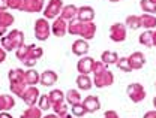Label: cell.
Masks as SVG:
<instances>
[{
    "label": "cell",
    "mask_w": 156,
    "mask_h": 118,
    "mask_svg": "<svg viewBox=\"0 0 156 118\" xmlns=\"http://www.w3.org/2000/svg\"><path fill=\"white\" fill-rule=\"evenodd\" d=\"M48 96H50V100H51L53 106H54V105H58V103H63V102L66 100V94H65L62 90H53Z\"/></svg>",
    "instance_id": "28"
},
{
    "label": "cell",
    "mask_w": 156,
    "mask_h": 118,
    "mask_svg": "<svg viewBox=\"0 0 156 118\" xmlns=\"http://www.w3.org/2000/svg\"><path fill=\"white\" fill-rule=\"evenodd\" d=\"M126 94H128V97L131 99L134 103H140V102H143L146 99V90H144V87L141 84L132 82V84L128 85Z\"/></svg>",
    "instance_id": "5"
},
{
    "label": "cell",
    "mask_w": 156,
    "mask_h": 118,
    "mask_svg": "<svg viewBox=\"0 0 156 118\" xmlns=\"http://www.w3.org/2000/svg\"><path fill=\"white\" fill-rule=\"evenodd\" d=\"M119 56H117L114 51H104L102 56H101V61L105 64V66H110V64H116Z\"/></svg>",
    "instance_id": "23"
},
{
    "label": "cell",
    "mask_w": 156,
    "mask_h": 118,
    "mask_svg": "<svg viewBox=\"0 0 156 118\" xmlns=\"http://www.w3.org/2000/svg\"><path fill=\"white\" fill-rule=\"evenodd\" d=\"M6 60V49L3 46H0V63H3Z\"/></svg>",
    "instance_id": "37"
},
{
    "label": "cell",
    "mask_w": 156,
    "mask_h": 118,
    "mask_svg": "<svg viewBox=\"0 0 156 118\" xmlns=\"http://www.w3.org/2000/svg\"><path fill=\"white\" fill-rule=\"evenodd\" d=\"M39 97H41V93L35 85H29L24 90V93L21 94V99L24 100V103L27 106H36V102L39 100Z\"/></svg>",
    "instance_id": "8"
},
{
    "label": "cell",
    "mask_w": 156,
    "mask_h": 118,
    "mask_svg": "<svg viewBox=\"0 0 156 118\" xmlns=\"http://www.w3.org/2000/svg\"><path fill=\"white\" fill-rule=\"evenodd\" d=\"M95 18V9L92 6H81L78 8L77 20L81 22H92Z\"/></svg>",
    "instance_id": "12"
},
{
    "label": "cell",
    "mask_w": 156,
    "mask_h": 118,
    "mask_svg": "<svg viewBox=\"0 0 156 118\" xmlns=\"http://www.w3.org/2000/svg\"><path fill=\"white\" fill-rule=\"evenodd\" d=\"M86 114H89V112H87V109L84 108L83 102H81V103H78V105H74V106H72V115H74V117L80 118V117H84Z\"/></svg>",
    "instance_id": "33"
},
{
    "label": "cell",
    "mask_w": 156,
    "mask_h": 118,
    "mask_svg": "<svg viewBox=\"0 0 156 118\" xmlns=\"http://www.w3.org/2000/svg\"><path fill=\"white\" fill-rule=\"evenodd\" d=\"M42 118H60L57 114H48V115H44Z\"/></svg>",
    "instance_id": "41"
},
{
    "label": "cell",
    "mask_w": 156,
    "mask_h": 118,
    "mask_svg": "<svg viewBox=\"0 0 156 118\" xmlns=\"http://www.w3.org/2000/svg\"><path fill=\"white\" fill-rule=\"evenodd\" d=\"M66 102H68L71 106H74V105L81 103V102H83V97H81V94H80L78 90H72V88H71V90L66 93Z\"/></svg>",
    "instance_id": "25"
},
{
    "label": "cell",
    "mask_w": 156,
    "mask_h": 118,
    "mask_svg": "<svg viewBox=\"0 0 156 118\" xmlns=\"http://www.w3.org/2000/svg\"><path fill=\"white\" fill-rule=\"evenodd\" d=\"M72 52L78 57H84L89 52V42L86 39H77L72 43Z\"/></svg>",
    "instance_id": "14"
},
{
    "label": "cell",
    "mask_w": 156,
    "mask_h": 118,
    "mask_svg": "<svg viewBox=\"0 0 156 118\" xmlns=\"http://www.w3.org/2000/svg\"><path fill=\"white\" fill-rule=\"evenodd\" d=\"M155 85H156V82H155Z\"/></svg>",
    "instance_id": "48"
},
{
    "label": "cell",
    "mask_w": 156,
    "mask_h": 118,
    "mask_svg": "<svg viewBox=\"0 0 156 118\" xmlns=\"http://www.w3.org/2000/svg\"><path fill=\"white\" fill-rule=\"evenodd\" d=\"M140 8L143 9L144 14H156V5L150 0H140Z\"/></svg>",
    "instance_id": "30"
},
{
    "label": "cell",
    "mask_w": 156,
    "mask_h": 118,
    "mask_svg": "<svg viewBox=\"0 0 156 118\" xmlns=\"http://www.w3.org/2000/svg\"><path fill=\"white\" fill-rule=\"evenodd\" d=\"M51 35V25L47 18H39L35 22V36L38 40H47Z\"/></svg>",
    "instance_id": "6"
},
{
    "label": "cell",
    "mask_w": 156,
    "mask_h": 118,
    "mask_svg": "<svg viewBox=\"0 0 156 118\" xmlns=\"http://www.w3.org/2000/svg\"><path fill=\"white\" fill-rule=\"evenodd\" d=\"M93 64H95V60L92 59V57L84 56V57H81V60H78L77 69H78L80 73H83V75H89V73L93 70Z\"/></svg>",
    "instance_id": "13"
},
{
    "label": "cell",
    "mask_w": 156,
    "mask_h": 118,
    "mask_svg": "<svg viewBox=\"0 0 156 118\" xmlns=\"http://www.w3.org/2000/svg\"><path fill=\"white\" fill-rule=\"evenodd\" d=\"M110 2H113V3H116V2H120V0H110Z\"/></svg>",
    "instance_id": "46"
},
{
    "label": "cell",
    "mask_w": 156,
    "mask_h": 118,
    "mask_svg": "<svg viewBox=\"0 0 156 118\" xmlns=\"http://www.w3.org/2000/svg\"><path fill=\"white\" fill-rule=\"evenodd\" d=\"M138 40H140L141 45H144V46H147V48H152V46H153V32H152V30L143 32V33L140 35Z\"/></svg>",
    "instance_id": "24"
},
{
    "label": "cell",
    "mask_w": 156,
    "mask_h": 118,
    "mask_svg": "<svg viewBox=\"0 0 156 118\" xmlns=\"http://www.w3.org/2000/svg\"><path fill=\"white\" fill-rule=\"evenodd\" d=\"M0 118H14L8 111H5V112H0Z\"/></svg>",
    "instance_id": "40"
},
{
    "label": "cell",
    "mask_w": 156,
    "mask_h": 118,
    "mask_svg": "<svg viewBox=\"0 0 156 118\" xmlns=\"http://www.w3.org/2000/svg\"><path fill=\"white\" fill-rule=\"evenodd\" d=\"M20 118H42V109L41 108H36V106H29Z\"/></svg>",
    "instance_id": "26"
},
{
    "label": "cell",
    "mask_w": 156,
    "mask_h": 118,
    "mask_svg": "<svg viewBox=\"0 0 156 118\" xmlns=\"http://www.w3.org/2000/svg\"><path fill=\"white\" fill-rule=\"evenodd\" d=\"M53 111H54V114H57L58 117L62 118L63 115H66V114H68V106H66V103L63 102V103L54 105V106H53Z\"/></svg>",
    "instance_id": "34"
},
{
    "label": "cell",
    "mask_w": 156,
    "mask_h": 118,
    "mask_svg": "<svg viewBox=\"0 0 156 118\" xmlns=\"http://www.w3.org/2000/svg\"><path fill=\"white\" fill-rule=\"evenodd\" d=\"M62 118H77V117H74L72 114H69V112H68L66 115H63V117H62Z\"/></svg>",
    "instance_id": "43"
},
{
    "label": "cell",
    "mask_w": 156,
    "mask_h": 118,
    "mask_svg": "<svg viewBox=\"0 0 156 118\" xmlns=\"http://www.w3.org/2000/svg\"><path fill=\"white\" fill-rule=\"evenodd\" d=\"M14 21H15V18L12 14H9L6 11H0V27L8 29L11 24H14Z\"/></svg>",
    "instance_id": "27"
},
{
    "label": "cell",
    "mask_w": 156,
    "mask_h": 118,
    "mask_svg": "<svg viewBox=\"0 0 156 118\" xmlns=\"http://www.w3.org/2000/svg\"><path fill=\"white\" fill-rule=\"evenodd\" d=\"M51 32L54 33V36L63 38L68 33V21L63 20L62 17H57L53 22V25H51Z\"/></svg>",
    "instance_id": "11"
},
{
    "label": "cell",
    "mask_w": 156,
    "mask_h": 118,
    "mask_svg": "<svg viewBox=\"0 0 156 118\" xmlns=\"http://www.w3.org/2000/svg\"><path fill=\"white\" fill-rule=\"evenodd\" d=\"M63 0H48V5L44 9V18L47 20H56L57 15L63 9Z\"/></svg>",
    "instance_id": "7"
},
{
    "label": "cell",
    "mask_w": 156,
    "mask_h": 118,
    "mask_svg": "<svg viewBox=\"0 0 156 118\" xmlns=\"http://www.w3.org/2000/svg\"><path fill=\"white\" fill-rule=\"evenodd\" d=\"M110 39L113 42H123L126 39V27L125 24H120V22H114L111 27H110Z\"/></svg>",
    "instance_id": "9"
},
{
    "label": "cell",
    "mask_w": 156,
    "mask_h": 118,
    "mask_svg": "<svg viewBox=\"0 0 156 118\" xmlns=\"http://www.w3.org/2000/svg\"><path fill=\"white\" fill-rule=\"evenodd\" d=\"M24 79H26V84L27 85H36L38 82H41V75H39L36 70L29 69L27 72H24Z\"/></svg>",
    "instance_id": "22"
},
{
    "label": "cell",
    "mask_w": 156,
    "mask_h": 118,
    "mask_svg": "<svg viewBox=\"0 0 156 118\" xmlns=\"http://www.w3.org/2000/svg\"><path fill=\"white\" fill-rule=\"evenodd\" d=\"M150 2H152V3H155V5H156V0H150Z\"/></svg>",
    "instance_id": "47"
},
{
    "label": "cell",
    "mask_w": 156,
    "mask_h": 118,
    "mask_svg": "<svg viewBox=\"0 0 156 118\" xmlns=\"http://www.w3.org/2000/svg\"><path fill=\"white\" fill-rule=\"evenodd\" d=\"M153 46H156V32H153Z\"/></svg>",
    "instance_id": "44"
},
{
    "label": "cell",
    "mask_w": 156,
    "mask_h": 118,
    "mask_svg": "<svg viewBox=\"0 0 156 118\" xmlns=\"http://www.w3.org/2000/svg\"><path fill=\"white\" fill-rule=\"evenodd\" d=\"M38 106L42 109V111H48L53 108V103L50 100V96L48 94H41V97L38 100Z\"/></svg>",
    "instance_id": "31"
},
{
    "label": "cell",
    "mask_w": 156,
    "mask_h": 118,
    "mask_svg": "<svg viewBox=\"0 0 156 118\" xmlns=\"http://www.w3.org/2000/svg\"><path fill=\"white\" fill-rule=\"evenodd\" d=\"M42 9H44V0H23L20 11L33 14V12H41Z\"/></svg>",
    "instance_id": "10"
},
{
    "label": "cell",
    "mask_w": 156,
    "mask_h": 118,
    "mask_svg": "<svg viewBox=\"0 0 156 118\" xmlns=\"http://www.w3.org/2000/svg\"><path fill=\"white\" fill-rule=\"evenodd\" d=\"M102 118H120V117H119V114H117L116 111H111L110 109V111H105L104 112V117Z\"/></svg>",
    "instance_id": "36"
},
{
    "label": "cell",
    "mask_w": 156,
    "mask_h": 118,
    "mask_svg": "<svg viewBox=\"0 0 156 118\" xmlns=\"http://www.w3.org/2000/svg\"><path fill=\"white\" fill-rule=\"evenodd\" d=\"M83 105H84V108L87 109L89 114H93V112L101 109V100L98 99V96H87L83 100Z\"/></svg>",
    "instance_id": "15"
},
{
    "label": "cell",
    "mask_w": 156,
    "mask_h": 118,
    "mask_svg": "<svg viewBox=\"0 0 156 118\" xmlns=\"http://www.w3.org/2000/svg\"><path fill=\"white\" fill-rule=\"evenodd\" d=\"M77 85L80 90H83V91H89L92 87H93V81L90 79L89 75H83V73H80V76L77 78Z\"/></svg>",
    "instance_id": "20"
},
{
    "label": "cell",
    "mask_w": 156,
    "mask_h": 118,
    "mask_svg": "<svg viewBox=\"0 0 156 118\" xmlns=\"http://www.w3.org/2000/svg\"><path fill=\"white\" fill-rule=\"evenodd\" d=\"M23 0H8V8L9 9H21Z\"/></svg>",
    "instance_id": "35"
},
{
    "label": "cell",
    "mask_w": 156,
    "mask_h": 118,
    "mask_svg": "<svg viewBox=\"0 0 156 118\" xmlns=\"http://www.w3.org/2000/svg\"><path fill=\"white\" fill-rule=\"evenodd\" d=\"M114 82V75L107 69L104 67L102 70H99L95 73V78H93V85H96L98 88H104V87H110L113 85Z\"/></svg>",
    "instance_id": "4"
},
{
    "label": "cell",
    "mask_w": 156,
    "mask_h": 118,
    "mask_svg": "<svg viewBox=\"0 0 156 118\" xmlns=\"http://www.w3.org/2000/svg\"><path fill=\"white\" fill-rule=\"evenodd\" d=\"M9 82H11V91L15 94V96H20L21 97V94L24 93V90L29 87L27 84H26V79H24V70H21V69H12V70H9Z\"/></svg>",
    "instance_id": "2"
},
{
    "label": "cell",
    "mask_w": 156,
    "mask_h": 118,
    "mask_svg": "<svg viewBox=\"0 0 156 118\" xmlns=\"http://www.w3.org/2000/svg\"><path fill=\"white\" fill-rule=\"evenodd\" d=\"M15 106V100L12 96H8V94H0V112H5V111H9Z\"/></svg>",
    "instance_id": "21"
},
{
    "label": "cell",
    "mask_w": 156,
    "mask_h": 118,
    "mask_svg": "<svg viewBox=\"0 0 156 118\" xmlns=\"http://www.w3.org/2000/svg\"><path fill=\"white\" fill-rule=\"evenodd\" d=\"M68 33L71 35H78L83 39L90 40L93 39V36L96 35V24L92 22H81L78 20L69 21L68 22Z\"/></svg>",
    "instance_id": "1"
},
{
    "label": "cell",
    "mask_w": 156,
    "mask_h": 118,
    "mask_svg": "<svg viewBox=\"0 0 156 118\" xmlns=\"http://www.w3.org/2000/svg\"><path fill=\"white\" fill-rule=\"evenodd\" d=\"M5 35H6V29H3V27H0V36L3 38Z\"/></svg>",
    "instance_id": "42"
},
{
    "label": "cell",
    "mask_w": 156,
    "mask_h": 118,
    "mask_svg": "<svg viewBox=\"0 0 156 118\" xmlns=\"http://www.w3.org/2000/svg\"><path fill=\"white\" fill-rule=\"evenodd\" d=\"M153 106H155V108H156V97L153 99Z\"/></svg>",
    "instance_id": "45"
},
{
    "label": "cell",
    "mask_w": 156,
    "mask_h": 118,
    "mask_svg": "<svg viewBox=\"0 0 156 118\" xmlns=\"http://www.w3.org/2000/svg\"><path fill=\"white\" fill-rule=\"evenodd\" d=\"M77 14H78V8L75 5H66V6H63V9L60 12V17L66 21H74L77 20Z\"/></svg>",
    "instance_id": "17"
},
{
    "label": "cell",
    "mask_w": 156,
    "mask_h": 118,
    "mask_svg": "<svg viewBox=\"0 0 156 118\" xmlns=\"http://www.w3.org/2000/svg\"><path fill=\"white\" fill-rule=\"evenodd\" d=\"M140 18H141V27H144L146 30L156 29V17L153 14H143L140 15Z\"/></svg>",
    "instance_id": "19"
},
{
    "label": "cell",
    "mask_w": 156,
    "mask_h": 118,
    "mask_svg": "<svg viewBox=\"0 0 156 118\" xmlns=\"http://www.w3.org/2000/svg\"><path fill=\"white\" fill-rule=\"evenodd\" d=\"M116 66L120 70H123V72H132V67H131V63H129L128 57H120V59L117 60Z\"/></svg>",
    "instance_id": "32"
},
{
    "label": "cell",
    "mask_w": 156,
    "mask_h": 118,
    "mask_svg": "<svg viewBox=\"0 0 156 118\" xmlns=\"http://www.w3.org/2000/svg\"><path fill=\"white\" fill-rule=\"evenodd\" d=\"M23 45H24V33L21 30H12L2 38V46L6 51H12V49L17 51Z\"/></svg>",
    "instance_id": "3"
},
{
    "label": "cell",
    "mask_w": 156,
    "mask_h": 118,
    "mask_svg": "<svg viewBox=\"0 0 156 118\" xmlns=\"http://www.w3.org/2000/svg\"><path fill=\"white\" fill-rule=\"evenodd\" d=\"M143 118H156V109L155 111H149V112H146Z\"/></svg>",
    "instance_id": "38"
},
{
    "label": "cell",
    "mask_w": 156,
    "mask_h": 118,
    "mask_svg": "<svg viewBox=\"0 0 156 118\" xmlns=\"http://www.w3.org/2000/svg\"><path fill=\"white\" fill-rule=\"evenodd\" d=\"M125 24L131 30H138V29H141V18H140V15H129V17H126Z\"/></svg>",
    "instance_id": "29"
},
{
    "label": "cell",
    "mask_w": 156,
    "mask_h": 118,
    "mask_svg": "<svg viewBox=\"0 0 156 118\" xmlns=\"http://www.w3.org/2000/svg\"><path fill=\"white\" fill-rule=\"evenodd\" d=\"M8 9V0H0V11H6Z\"/></svg>",
    "instance_id": "39"
},
{
    "label": "cell",
    "mask_w": 156,
    "mask_h": 118,
    "mask_svg": "<svg viewBox=\"0 0 156 118\" xmlns=\"http://www.w3.org/2000/svg\"><path fill=\"white\" fill-rule=\"evenodd\" d=\"M129 63H131V67H132V70L135 69H141L144 64H146V57H144V54L143 52H140V51H136V52H132L129 57Z\"/></svg>",
    "instance_id": "16"
},
{
    "label": "cell",
    "mask_w": 156,
    "mask_h": 118,
    "mask_svg": "<svg viewBox=\"0 0 156 118\" xmlns=\"http://www.w3.org/2000/svg\"><path fill=\"white\" fill-rule=\"evenodd\" d=\"M57 82V73L54 70H45L41 73V84L44 87H51Z\"/></svg>",
    "instance_id": "18"
}]
</instances>
